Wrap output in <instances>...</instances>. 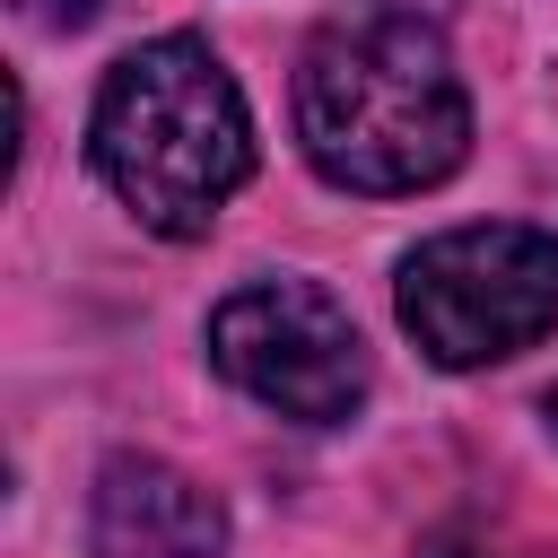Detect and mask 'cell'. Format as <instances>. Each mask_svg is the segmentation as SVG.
Listing matches in <instances>:
<instances>
[{"instance_id":"1","label":"cell","mask_w":558,"mask_h":558,"mask_svg":"<svg viewBox=\"0 0 558 558\" xmlns=\"http://www.w3.org/2000/svg\"><path fill=\"white\" fill-rule=\"evenodd\" d=\"M296 148L331 192L401 201L436 192L471 157V87L445 52V26L349 9L296 61Z\"/></svg>"},{"instance_id":"7","label":"cell","mask_w":558,"mask_h":558,"mask_svg":"<svg viewBox=\"0 0 558 558\" xmlns=\"http://www.w3.org/2000/svg\"><path fill=\"white\" fill-rule=\"evenodd\" d=\"M357 9H384V17H418V26H445L453 0H357Z\"/></svg>"},{"instance_id":"6","label":"cell","mask_w":558,"mask_h":558,"mask_svg":"<svg viewBox=\"0 0 558 558\" xmlns=\"http://www.w3.org/2000/svg\"><path fill=\"white\" fill-rule=\"evenodd\" d=\"M96 9H105V0H17V17H26V26H52V35H78Z\"/></svg>"},{"instance_id":"3","label":"cell","mask_w":558,"mask_h":558,"mask_svg":"<svg viewBox=\"0 0 558 558\" xmlns=\"http://www.w3.org/2000/svg\"><path fill=\"white\" fill-rule=\"evenodd\" d=\"M392 314L427 366L480 375L558 331V235L532 218H471L401 253Z\"/></svg>"},{"instance_id":"4","label":"cell","mask_w":558,"mask_h":558,"mask_svg":"<svg viewBox=\"0 0 558 558\" xmlns=\"http://www.w3.org/2000/svg\"><path fill=\"white\" fill-rule=\"evenodd\" d=\"M201 340H209V366L253 410H270L288 427H340L375 392V357H366L357 314L305 270H262V279L227 288L209 305Z\"/></svg>"},{"instance_id":"8","label":"cell","mask_w":558,"mask_h":558,"mask_svg":"<svg viewBox=\"0 0 558 558\" xmlns=\"http://www.w3.org/2000/svg\"><path fill=\"white\" fill-rule=\"evenodd\" d=\"M541 418H549V436H558V384H549V392H541Z\"/></svg>"},{"instance_id":"5","label":"cell","mask_w":558,"mask_h":558,"mask_svg":"<svg viewBox=\"0 0 558 558\" xmlns=\"http://www.w3.org/2000/svg\"><path fill=\"white\" fill-rule=\"evenodd\" d=\"M87 549L96 558H227V506L201 471L122 445L96 462Z\"/></svg>"},{"instance_id":"2","label":"cell","mask_w":558,"mask_h":558,"mask_svg":"<svg viewBox=\"0 0 558 558\" xmlns=\"http://www.w3.org/2000/svg\"><path fill=\"white\" fill-rule=\"evenodd\" d=\"M253 105L209 35L166 26L131 44L96 105H87V166L96 183L166 244H192L218 227V209L253 183Z\"/></svg>"}]
</instances>
